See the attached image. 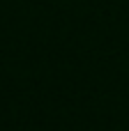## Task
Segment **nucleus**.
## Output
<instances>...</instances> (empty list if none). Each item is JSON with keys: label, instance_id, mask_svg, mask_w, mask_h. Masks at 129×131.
Masks as SVG:
<instances>
[]
</instances>
